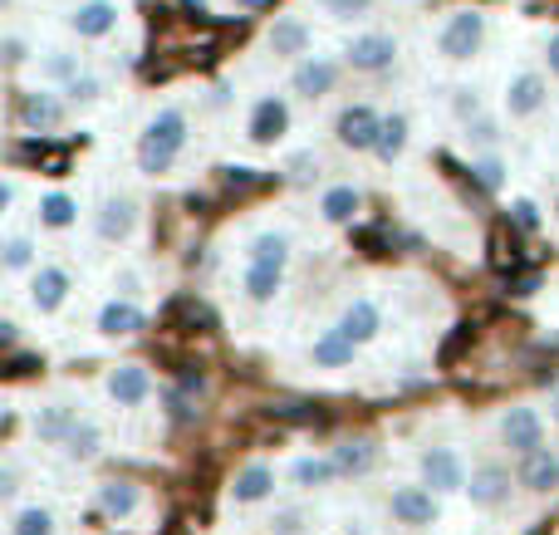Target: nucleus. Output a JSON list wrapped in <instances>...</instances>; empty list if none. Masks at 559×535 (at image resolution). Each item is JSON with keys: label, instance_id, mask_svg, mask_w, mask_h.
<instances>
[{"label": "nucleus", "instance_id": "f257e3e1", "mask_svg": "<svg viewBox=\"0 0 559 535\" xmlns=\"http://www.w3.org/2000/svg\"><path fill=\"white\" fill-rule=\"evenodd\" d=\"M187 138H192V118H187L182 104H163L138 133V173L143 177H167L187 153Z\"/></svg>", "mask_w": 559, "mask_h": 535}, {"label": "nucleus", "instance_id": "f03ea898", "mask_svg": "<svg viewBox=\"0 0 559 535\" xmlns=\"http://www.w3.org/2000/svg\"><path fill=\"white\" fill-rule=\"evenodd\" d=\"M486 29H491L486 10H476V5L452 10V15L442 20V29H437V55H442L447 64H472L486 45Z\"/></svg>", "mask_w": 559, "mask_h": 535}, {"label": "nucleus", "instance_id": "7ed1b4c3", "mask_svg": "<svg viewBox=\"0 0 559 535\" xmlns=\"http://www.w3.org/2000/svg\"><path fill=\"white\" fill-rule=\"evenodd\" d=\"M388 521L403 531H427L437 526V516H442V491H432L423 477L417 482H403V487L388 491Z\"/></svg>", "mask_w": 559, "mask_h": 535}, {"label": "nucleus", "instance_id": "20e7f679", "mask_svg": "<svg viewBox=\"0 0 559 535\" xmlns=\"http://www.w3.org/2000/svg\"><path fill=\"white\" fill-rule=\"evenodd\" d=\"M69 98H64V88H49V84H39V88H20L15 94V123L25 128V133H55L59 123L69 118Z\"/></svg>", "mask_w": 559, "mask_h": 535}, {"label": "nucleus", "instance_id": "39448f33", "mask_svg": "<svg viewBox=\"0 0 559 535\" xmlns=\"http://www.w3.org/2000/svg\"><path fill=\"white\" fill-rule=\"evenodd\" d=\"M496 442H501V452H511V457L535 452L545 442V413L535 408V403H511V408H501V418H496Z\"/></svg>", "mask_w": 559, "mask_h": 535}, {"label": "nucleus", "instance_id": "423d86ee", "mask_svg": "<svg viewBox=\"0 0 559 535\" xmlns=\"http://www.w3.org/2000/svg\"><path fill=\"white\" fill-rule=\"evenodd\" d=\"M417 477H423L432 491L452 497V491H466V477H472V467H466V457L452 448V442H432V448L417 452Z\"/></svg>", "mask_w": 559, "mask_h": 535}, {"label": "nucleus", "instance_id": "0eeeda50", "mask_svg": "<svg viewBox=\"0 0 559 535\" xmlns=\"http://www.w3.org/2000/svg\"><path fill=\"white\" fill-rule=\"evenodd\" d=\"M378 133H383V114H378L373 104H344L334 114V143L344 147V153H354V157L373 153Z\"/></svg>", "mask_w": 559, "mask_h": 535}, {"label": "nucleus", "instance_id": "6e6552de", "mask_svg": "<svg viewBox=\"0 0 559 535\" xmlns=\"http://www.w3.org/2000/svg\"><path fill=\"white\" fill-rule=\"evenodd\" d=\"M515 487H521V482H515L511 467H501V462H481V467H472V477H466V491H462V497L472 501L476 511H486V516H491V511H506V507H511Z\"/></svg>", "mask_w": 559, "mask_h": 535}, {"label": "nucleus", "instance_id": "1a4fd4ad", "mask_svg": "<svg viewBox=\"0 0 559 535\" xmlns=\"http://www.w3.org/2000/svg\"><path fill=\"white\" fill-rule=\"evenodd\" d=\"M344 64L354 69V74H388V69L397 64V35H388V29H358V35H348L344 45Z\"/></svg>", "mask_w": 559, "mask_h": 535}, {"label": "nucleus", "instance_id": "9d476101", "mask_svg": "<svg viewBox=\"0 0 559 535\" xmlns=\"http://www.w3.org/2000/svg\"><path fill=\"white\" fill-rule=\"evenodd\" d=\"M344 59H329V55H305L295 59V69H289V94L305 98V104H319V98H329L338 88V79H344Z\"/></svg>", "mask_w": 559, "mask_h": 535}, {"label": "nucleus", "instance_id": "9b49d317", "mask_svg": "<svg viewBox=\"0 0 559 535\" xmlns=\"http://www.w3.org/2000/svg\"><path fill=\"white\" fill-rule=\"evenodd\" d=\"M545 104H550V69H521V74L506 79V94H501L506 118L525 123V118L545 114Z\"/></svg>", "mask_w": 559, "mask_h": 535}, {"label": "nucleus", "instance_id": "f8f14e48", "mask_svg": "<svg viewBox=\"0 0 559 535\" xmlns=\"http://www.w3.org/2000/svg\"><path fill=\"white\" fill-rule=\"evenodd\" d=\"M69 295H74V275H69V265H45L39 261V271L25 275V300H29V310H35L39 320H49V314L64 310Z\"/></svg>", "mask_w": 559, "mask_h": 535}, {"label": "nucleus", "instance_id": "ddd939ff", "mask_svg": "<svg viewBox=\"0 0 559 535\" xmlns=\"http://www.w3.org/2000/svg\"><path fill=\"white\" fill-rule=\"evenodd\" d=\"M79 423H84V403L64 399V393H59V399H45L35 413H29V432H35L39 448H59Z\"/></svg>", "mask_w": 559, "mask_h": 535}, {"label": "nucleus", "instance_id": "4468645a", "mask_svg": "<svg viewBox=\"0 0 559 535\" xmlns=\"http://www.w3.org/2000/svg\"><path fill=\"white\" fill-rule=\"evenodd\" d=\"M289 123H295L289 98L285 94H261L251 104V114H246V138H251L255 147H275V143H285Z\"/></svg>", "mask_w": 559, "mask_h": 535}, {"label": "nucleus", "instance_id": "2eb2a0df", "mask_svg": "<svg viewBox=\"0 0 559 535\" xmlns=\"http://www.w3.org/2000/svg\"><path fill=\"white\" fill-rule=\"evenodd\" d=\"M138 202L128 192H114V197H104L98 202V212H94V236L104 246H128L138 236Z\"/></svg>", "mask_w": 559, "mask_h": 535}, {"label": "nucleus", "instance_id": "dca6fc26", "mask_svg": "<svg viewBox=\"0 0 559 535\" xmlns=\"http://www.w3.org/2000/svg\"><path fill=\"white\" fill-rule=\"evenodd\" d=\"M104 393L114 408H143L147 399H153V373L143 369V364H114V369L104 373Z\"/></svg>", "mask_w": 559, "mask_h": 535}, {"label": "nucleus", "instance_id": "f3484780", "mask_svg": "<svg viewBox=\"0 0 559 535\" xmlns=\"http://www.w3.org/2000/svg\"><path fill=\"white\" fill-rule=\"evenodd\" d=\"M515 482H521L531 497H555V491H559V448L540 442L535 452L515 457Z\"/></svg>", "mask_w": 559, "mask_h": 535}, {"label": "nucleus", "instance_id": "a211bd4d", "mask_svg": "<svg viewBox=\"0 0 559 535\" xmlns=\"http://www.w3.org/2000/svg\"><path fill=\"white\" fill-rule=\"evenodd\" d=\"M94 330L104 334V340H133L138 330H147V310L133 300V295H114V300L98 305Z\"/></svg>", "mask_w": 559, "mask_h": 535}, {"label": "nucleus", "instance_id": "6ab92c4d", "mask_svg": "<svg viewBox=\"0 0 559 535\" xmlns=\"http://www.w3.org/2000/svg\"><path fill=\"white\" fill-rule=\"evenodd\" d=\"M226 501H231L236 511L275 501V467L271 462H246V467L231 477V487H226Z\"/></svg>", "mask_w": 559, "mask_h": 535}, {"label": "nucleus", "instance_id": "aec40b11", "mask_svg": "<svg viewBox=\"0 0 559 535\" xmlns=\"http://www.w3.org/2000/svg\"><path fill=\"white\" fill-rule=\"evenodd\" d=\"M118 15H123L118 0H79V5L64 15V25L74 39H108L118 29Z\"/></svg>", "mask_w": 559, "mask_h": 535}, {"label": "nucleus", "instance_id": "412c9836", "mask_svg": "<svg viewBox=\"0 0 559 535\" xmlns=\"http://www.w3.org/2000/svg\"><path fill=\"white\" fill-rule=\"evenodd\" d=\"M94 507L104 511L108 521H133L143 511V487L133 477H108L94 487Z\"/></svg>", "mask_w": 559, "mask_h": 535}, {"label": "nucleus", "instance_id": "4be33fe9", "mask_svg": "<svg viewBox=\"0 0 559 535\" xmlns=\"http://www.w3.org/2000/svg\"><path fill=\"white\" fill-rule=\"evenodd\" d=\"M358 349H364V344H354L344 330H338V324H329V330H319V340L309 344V364H314V369H324V373L354 369Z\"/></svg>", "mask_w": 559, "mask_h": 535}, {"label": "nucleus", "instance_id": "5701e85b", "mask_svg": "<svg viewBox=\"0 0 559 535\" xmlns=\"http://www.w3.org/2000/svg\"><path fill=\"white\" fill-rule=\"evenodd\" d=\"M285 482L295 491H324V487H334V482H344V472H338L334 452H305V457L289 462Z\"/></svg>", "mask_w": 559, "mask_h": 535}, {"label": "nucleus", "instance_id": "b1692460", "mask_svg": "<svg viewBox=\"0 0 559 535\" xmlns=\"http://www.w3.org/2000/svg\"><path fill=\"white\" fill-rule=\"evenodd\" d=\"M309 45H314V29H309L299 15H275V25L265 29V49H271L275 59H289V64L305 59Z\"/></svg>", "mask_w": 559, "mask_h": 535}, {"label": "nucleus", "instance_id": "393cba45", "mask_svg": "<svg viewBox=\"0 0 559 535\" xmlns=\"http://www.w3.org/2000/svg\"><path fill=\"white\" fill-rule=\"evenodd\" d=\"M334 324L354 344H373L378 334H383V310H378V300H368V295H354V300H344V310H338Z\"/></svg>", "mask_w": 559, "mask_h": 535}, {"label": "nucleus", "instance_id": "a878e982", "mask_svg": "<svg viewBox=\"0 0 559 535\" xmlns=\"http://www.w3.org/2000/svg\"><path fill=\"white\" fill-rule=\"evenodd\" d=\"M358 206H364V192H358L354 182H334V187H324V197H319V222L348 226L358 216Z\"/></svg>", "mask_w": 559, "mask_h": 535}, {"label": "nucleus", "instance_id": "bb28decb", "mask_svg": "<svg viewBox=\"0 0 559 535\" xmlns=\"http://www.w3.org/2000/svg\"><path fill=\"white\" fill-rule=\"evenodd\" d=\"M0 271H5L10 281L39 271V241H35V236H29V231H10L5 241H0Z\"/></svg>", "mask_w": 559, "mask_h": 535}, {"label": "nucleus", "instance_id": "cd10ccee", "mask_svg": "<svg viewBox=\"0 0 559 535\" xmlns=\"http://www.w3.org/2000/svg\"><path fill=\"white\" fill-rule=\"evenodd\" d=\"M289 255H295V246H289V231H275V226H265V231H255L251 241H246V261H255V265L289 271Z\"/></svg>", "mask_w": 559, "mask_h": 535}, {"label": "nucleus", "instance_id": "c85d7f7f", "mask_svg": "<svg viewBox=\"0 0 559 535\" xmlns=\"http://www.w3.org/2000/svg\"><path fill=\"white\" fill-rule=\"evenodd\" d=\"M84 55H74V49H45V55L35 59V74H39V84H49V88H64L69 79H79L84 74Z\"/></svg>", "mask_w": 559, "mask_h": 535}, {"label": "nucleus", "instance_id": "c756f323", "mask_svg": "<svg viewBox=\"0 0 559 535\" xmlns=\"http://www.w3.org/2000/svg\"><path fill=\"white\" fill-rule=\"evenodd\" d=\"M280 290H285V271L246 261V271H241V295H246V300H251V305H275Z\"/></svg>", "mask_w": 559, "mask_h": 535}, {"label": "nucleus", "instance_id": "7c9ffc66", "mask_svg": "<svg viewBox=\"0 0 559 535\" xmlns=\"http://www.w3.org/2000/svg\"><path fill=\"white\" fill-rule=\"evenodd\" d=\"M35 216H39V226H45V231H69V226L79 222V202L64 192V187H55V192H45L35 202Z\"/></svg>", "mask_w": 559, "mask_h": 535}, {"label": "nucleus", "instance_id": "2f4dec72", "mask_svg": "<svg viewBox=\"0 0 559 535\" xmlns=\"http://www.w3.org/2000/svg\"><path fill=\"white\" fill-rule=\"evenodd\" d=\"M334 452V462H338V472H344V482L348 477H368V472L378 467V448L368 438H344L338 448H329Z\"/></svg>", "mask_w": 559, "mask_h": 535}, {"label": "nucleus", "instance_id": "473e14b6", "mask_svg": "<svg viewBox=\"0 0 559 535\" xmlns=\"http://www.w3.org/2000/svg\"><path fill=\"white\" fill-rule=\"evenodd\" d=\"M59 452H64V462H74V467H88V462L104 452V428L84 418L64 442H59Z\"/></svg>", "mask_w": 559, "mask_h": 535}, {"label": "nucleus", "instance_id": "72a5a7b5", "mask_svg": "<svg viewBox=\"0 0 559 535\" xmlns=\"http://www.w3.org/2000/svg\"><path fill=\"white\" fill-rule=\"evenodd\" d=\"M5 535H59V516L39 501H29V507H15L5 516Z\"/></svg>", "mask_w": 559, "mask_h": 535}, {"label": "nucleus", "instance_id": "f704fd0d", "mask_svg": "<svg viewBox=\"0 0 559 535\" xmlns=\"http://www.w3.org/2000/svg\"><path fill=\"white\" fill-rule=\"evenodd\" d=\"M407 138H413V123H407V114H383V133H378L373 157H378V163L393 167L397 157L407 153Z\"/></svg>", "mask_w": 559, "mask_h": 535}, {"label": "nucleus", "instance_id": "c9c22d12", "mask_svg": "<svg viewBox=\"0 0 559 535\" xmlns=\"http://www.w3.org/2000/svg\"><path fill=\"white\" fill-rule=\"evenodd\" d=\"M104 94H108V88H104V79H98V74H88V69H84V74H79V79H69V84H64V98H69V104H74V108L98 104V98H104Z\"/></svg>", "mask_w": 559, "mask_h": 535}, {"label": "nucleus", "instance_id": "e433bc0d", "mask_svg": "<svg viewBox=\"0 0 559 535\" xmlns=\"http://www.w3.org/2000/svg\"><path fill=\"white\" fill-rule=\"evenodd\" d=\"M472 173H476V182H481L486 192H501V187H506V157L491 147V153L472 157Z\"/></svg>", "mask_w": 559, "mask_h": 535}, {"label": "nucleus", "instance_id": "4c0bfd02", "mask_svg": "<svg viewBox=\"0 0 559 535\" xmlns=\"http://www.w3.org/2000/svg\"><path fill=\"white\" fill-rule=\"evenodd\" d=\"M462 133H466V143L472 147H481V153H491L496 143H501V123H496V118H472V123H462Z\"/></svg>", "mask_w": 559, "mask_h": 535}, {"label": "nucleus", "instance_id": "58836bf2", "mask_svg": "<svg viewBox=\"0 0 559 535\" xmlns=\"http://www.w3.org/2000/svg\"><path fill=\"white\" fill-rule=\"evenodd\" d=\"M314 5L324 10L329 20H364V15H373L378 0H314Z\"/></svg>", "mask_w": 559, "mask_h": 535}, {"label": "nucleus", "instance_id": "ea45409f", "mask_svg": "<svg viewBox=\"0 0 559 535\" xmlns=\"http://www.w3.org/2000/svg\"><path fill=\"white\" fill-rule=\"evenodd\" d=\"M309 526V516L299 507H280L271 521H265V535H305Z\"/></svg>", "mask_w": 559, "mask_h": 535}, {"label": "nucleus", "instance_id": "a19ab883", "mask_svg": "<svg viewBox=\"0 0 559 535\" xmlns=\"http://www.w3.org/2000/svg\"><path fill=\"white\" fill-rule=\"evenodd\" d=\"M511 222L521 226V231H540V206H535L531 197H515V202H511Z\"/></svg>", "mask_w": 559, "mask_h": 535}, {"label": "nucleus", "instance_id": "79ce46f5", "mask_svg": "<svg viewBox=\"0 0 559 535\" xmlns=\"http://www.w3.org/2000/svg\"><path fill=\"white\" fill-rule=\"evenodd\" d=\"M452 114L462 118V123L481 118V98H476V88H456V94H452Z\"/></svg>", "mask_w": 559, "mask_h": 535}, {"label": "nucleus", "instance_id": "37998d69", "mask_svg": "<svg viewBox=\"0 0 559 535\" xmlns=\"http://www.w3.org/2000/svg\"><path fill=\"white\" fill-rule=\"evenodd\" d=\"M15 491H20V462L5 457V467H0V497L15 501Z\"/></svg>", "mask_w": 559, "mask_h": 535}, {"label": "nucleus", "instance_id": "c03bdc74", "mask_svg": "<svg viewBox=\"0 0 559 535\" xmlns=\"http://www.w3.org/2000/svg\"><path fill=\"white\" fill-rule=\"evenodd\" d=\"M15 206H20V177H5L0 182V212L15 216Z\"/></svg>", "mask_w": 559, "mask_h": 535}, {"label": "nucleus", "instance_id": "a18cd8bd", "mask_svg": "<svg viewBox=\"0 0 559 535\" xmlns=\"http://www.w3.org/2000/svg\"><path fill=\"white\" fill-rule=\"evenodd\" d=\"M25 59H29L25 39H20V35H5V64H10V69H20V64H25Z\"/></svg>", "mask_w": 559, "mask_h": 535}, {"label": "nucleus", "instance_id": "49530a36", "mask_svg": "<svg viewBox=\"0 0 559 535\" xmlns=\"http://www.w3.org/2000/svg\"><path fill=\"white\" fill-rule=\"evenodd\" d=\"M138 285H143V275H138V271H118L114 275V290L118 295H133V300H138Z\"/></svg>", "mask_w": 559, "mask_h": 535}, {"label": "nucleus", "instance_id": "de8ad7c7", "mask_svg": "<svg viewBox=\"0 0 559 535\" xmlns=\"http://www.w3.org/2000/svg\"><path fill=\"white\" fill-rule=\"evenodd\" d=\"M545 69H550V79H559V29L545 39Z\"/></svg>", "mask_w": 559, "mask_h": 535}, {"label": "nucleus", "instance_id": "09e8293b", "mask_svg": "<svg viewBox=\"0 0 559 535\" xmlns=\"http://www.w3.org/2000/svg\"><path fill=\"white\" fill-rule=\"evenodd\" d=\"M0 340L15 344V340H20V324H15V320H5V324H0Z\"/></svg>", "mask_w": 559, "mask_h": 535}, {"label": "nucleus", "instance_id": "8fccbe9b", "mask_svg": "<svg viewBox=\"0 0 559 535\" xmlns=\"http://www.w3.org/2000/svg\"><path fill=\"white\" fill-rule=\"evenodd\" d=\"M236 10H261V5H271V0H231Z\"/></svg>", "mask_w": 559, "mask_h": 535}, {"label": "nucleus", "instance_id": "3c124183", "mask_svg": "<svg viewBox=\"0 0 559 535\" xmlns=\"http://www.w3.org/2000/svg\"><path fill=\"white\" fill-rule=\"evenodd\" d=\"M550 423H555V428H559V389L550 393Z\"/></svg>", "mask_w": 559, "mask_h": 535}, {"label": "nucleus", "instance_id": "603ef678", "mask_svg": "<svg viewBox=\"0 0 559 535\" xmlns=\"http://www.w3.org/2000/svg\"><path fill=\"white\" fill-rule=\"evenodd\" d=\"M555 222H559V192H555Z\"/></svg>", "mask_w": 559, "mask_h": 535}]
</instances>
